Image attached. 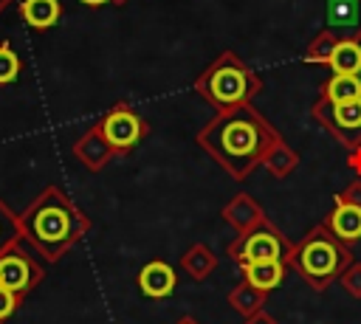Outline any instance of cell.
Listing matches in <instances>:
<instances>
[{
    "mask_svg": "<svg viewBox=\"0 0 361 324\" xmlns=\"http://www.w3.org/2000/svg\"><path fill=\"white\" fill-rule=\"evenodd\" d=\"M355 39H358V45H361V28H358V31H355Z\"/></svg>",
    "mask_w": 361,
    "mask_h": 324,
    "instance_id": "obj_31",
    "label": "cell"
},
{
    "mask_svg": "<svg viewBox=\"0 0 361 324\" xmlns=\"http://www.w3.org/2000/svg\"><path fill=\"white\" fill-rule=\"evenodd\" d=\"M42 279H45V268L28 248H23V239L0 254V285L6 290L25 299Z\"/></svg>",
    "mask_w": 361,
    "mask_h": 324,
    "instance_id": "obj_7",
    "label": "cell"
},
{
    "mask_svg": "<svg viewBox=\"0 0 361 324\" xmlns=\"http://www.w3.org/2000/svg\"><path fill=\"white\" fill-rule=\"evenodd\" d=\"M20 70H23V62H20L17 51L11 48L8 39H0V85H11V82H17Z\"/></svg>",
    "mask_w": 361,
    "mask_h": 324,
    "instance_id": "obj_21",
    "label": "cell"
},
{
    "mask_svg": "<svg viewBox=\"0 0 361 324\" xmlns=\"http://www.w3.org/2000/svg\"><path fill=\"white\" fill-rule=\"evenodd\" d=\"M178 324H197V321H195V318H192V316H183V318H180V321H178Z\"/></svg>",
    "mask_w": 361,
    "mask_h": 324,
    "instance_id": "obj_28",
    "label": "cell"
},
{
    "mask_svg": "<svg viewBox=\"0 0 361 324\" xmlns=\"http://www.w3.org/2000/svg\"><path fill=\"white\" fill-rule=\"evenodd\" d=\"M220 217H223V220H226V223L240 234V231H245V228H251V225L262 223V220H265V211H262V206H259L251 194L240 192V194H234V197L223 206Z\"/></svg>",
    "mask_w": 361,
    "mask_h": 324,
    "instance_id": "obj_12",
    "label": "cell"
},
{
    "mask_svg": "<svg viewBox=\"0 0 361 324\" xmlns=\"http://www.w3.org/2000/svg\"><path fill=\"white\" fill-rule=\"evenodd\" d=\"M296 163H299V152L290 149L285 141H279V144L268 152V158L262 161V166H265L274 177H288V175L296 169Z\"/></svg>",
    "mask_w": 361,
    "mask_h": 324,
    "instance_id": "obj_19",
    "label": "cell"
},
{
    "mask_svg": "<svg viewBox=\"0 0 361 324\" xmlns=\"http://www.w3.org/2000/svg\"><path fill=\"white\" fill-rule=\"evenodd\" d=\"M282 141L276 127L251 104L217 110V116L197 132L200 149H206L223 172L234 180H245L268 152Z\"/></svg>",
    "mask_w": 361,
    "mask_h": 324,
    "instance_id": "obj_1",
    "label": "cell"
},
{
    "mask_svg": "<svg viewBox=\"0 0 361 324\" xmlns=\"http://www.w3.org/2000/svg\"><path fill=\"white\" fill-rule=\"evenodd\" d=\"M336 42H338V37L327 28V31H322L310 45H307V51H305V62H330V54H333V48H336Z\"/></svg>",
    "mask_w": 361,
    "mask_h": 324,
    "instance_id": "obj_22",
    "label": "cell"
},
{
    "mask_svg": "<svg viewBox=\"0 0 361 324\" xmlns=\"http://www.w3.org/2000/svg\"><path fill=\"white\" fill-rule=\"evenodd\" d=\"M110 3H113V6H124L127 0H110Z\"/></svg>",
    "mask_w": 361,
    "mask_h": 324,
    "instance_id": "obj_30",
    "label": "cell"
},
{
    "mask_svg": "<svg viewBox=\"0 0 361 324\" xmlns=\"http://www.w3.org/2000/svg\"><path fill=\"white\" fill-rule=\"evenodd\" d=\"M259 90H262V79L234 51H223L195 79V93L217 110H228V107H237V104H251V99Z\"/></svg>",
    "mask_w": 361,
    "mask_h": 324,
    "instance_id": "obj_4",
    "label": "cell"
},
{
    "mask_svg": "<svg viewBox=\"0 0 361 324\" xmlns=\"http://www.w3.org/2000/svg\"><path fill=\"white\" fill-rule=\"evenodd\" d=\"M243 324H279L271 313H265V310H259V313H254V316H248Z\"/></svg>",
    "mask_w": 361,
    "mask_h": 324,
    "instance_id": "obj_26",
    "label": "cell"
},
{
    "mask_svg": "<svg viewBox=\"0 0 361 324\" xmlns=\"http://www.w3.org/2000/svg\"><path fill=\"white\" fill-rule=\"evenodd\" d=\"M73 155H76V161H79L85 169L102 172V169L116 158V149H113V147L107 144V138L102 135L99 124H93V127H87V130L73 141Z\"/></svg>",
    "mask_w": 361,
    "mask_h": 324,
    "instance_id": "obj_10",
    "label": "cell"
},
{
    "mask_svg": "<svg viewBox=\"0 0 361 324\" xmlns=\"http://www.w3.org/2000/svg\"><path fill=\"white\" fill-rule=\"evenodd\" d=\"M180 268L192 276V279H206V276H212L214 270H217V256H214V251L209 248V245H203V242H195L186 254H183V259H180Z\"/></svg>",
    "mask_w": 361,
    "mask_h": 324,
    "instance_id": "obj_17",
    "label": "cell"
},
{
    "mask_svg": "<svg viewBox=\"0 0 361 324\" xmlns=\"http://www.w3.org/2000/svg\"><path fill=\"white\" fill-rule=\"evenodd\" d=\"M322 223L347 245L361 239V180H353L344 192L336 194V203Z\"/></svg>",
    "mask_w": 361,
    "mask_h": 324,
    "instance_id": "obj_9",
    "label": "cell"
},
{
    "mask_svg": "<svg viewBox=\"0 0 361 324\" xmlns=\"http://www.w3.org/2000/svg\"><path fill=\"white\" fill-rule=\"evenodd\" d=\"M175 285H178L175 268L164 259H152L138 270V290L147 299H166V296H172Z\"/></svg>",
    "mask_w": 361,
    "mask_h": 324,
    "instance_id": "obj_11",
    "label": "cell"
},
{
    "mask_svg": "<svg viewBox=\"0 0 361 324\" xmlns=\"http://www.w3.org/2000/svg\"><path fill=\"white\" fill-rule=\"evenodd\" d=\"M341 287L353 296V299H361V262H350L347 270L338 276Z\"/></svg>",
    "mask_w": 361,
    "mask_h": 324,
    "instance_id": "obj_23",
    "label": "cell"
},
{
    "mask_svg": "<svg viewBox=\"0 0 361 324\" xmlns=\"http://www.w3.org/2000/svg\"><path fill=\"white\" fill-rule=\"evenodd\" d=\"M350 262H355L350 245L341 242L324 223H319L293 245L288 270H296L313 290H327V285L336 282Z\"/></svg>",
    "mask_w": 361,
    "mask_h": 324,
    "instance_id": "obj_3",
    "label": "cell"
},
{
    "mask_svg": "<svg viewBox=\"0 0 361 324\" xmlns=\"http://www.w3.org/2000/svg\"><path fill=\"white\" fill-rule=\"evenodd\" d=\"M310 116L347 149L361 147V99L353 101H327L316 99L310 107Z\"/></svg>",
    "mask_w": 361,
    "mask_h": 324,
    "instance_id": "obj_6",
    "label": "cell"
},
{
    "mask_svg": "<svg viewBox=\"0 0 361 324\" xmlns=\"http://www.w3.org/2000/svg\"><path fill=\"white\" fill-rule=\"evenodd\" d=\"M353 3H355V0H330V17L338 20V25L347 23L350 14H353Z\"/></svg>",
    "mask_w": 361,
    "mask_h": 324,
    "instance_id": "obj_25",
    "label": "cell"
},
{
    "mask_svg": "<svg viewBox=\"0 0 361 324\" xmlns=\"http://www.w3.org/2000/svg\"><path fill=\"white\" fill-rule=\"evenodd\" d=\"M20 17L28 28L34 31H48L59 23L62 17V3L59 0H23L20 3Z\"/></svg>",
    "mask_w": 361,
    "mask_h": 324,
    "instance_id": "obj_14",
    "label": "cell"
},
{
    "mask_svg": "<svg viewBox=\"0 0 361 324\" xmlns=\"http://www.w3.org/2000/svg\"><path fill=\"white\" fill-rule=\"evenodd\" d=\"M20 304H23V299L0 285V324H6V321L20 310Z\"/></svg>",
    "mask_w": 361,
    "mask_h": 324,
    "instance_id": "obj_24",
    "label": "cell"
},
{
    "mask_svg": "<svg viewBox=\"0 0 361 324\" xmlns=\"http://www.w3.org/2000/svg\"><path fill=\"white\" fill-rule=\"evenodd\" d=\"M319 96L327 99V101H353V99H361V73H333L322 85Z\"/></svg>",
    "mask_w": 361,
    "mask_h": 324,
    "instance_id": "obj_16",
    "label": "cell"
},
{
    "mask_svg": "<svg viewBox=\"0 0 361 324\" xmlns=\"http://www.w3.org/2000/svg\"><path fill=\"white\" fill-rule=\"evenodd\" d=\"M96 124H99L102 135L107 138V144L116 149V155H127V152L135 149V147L144 141V135L149 132L147 121H144L127 101L113 104Z\"/></svg>",
    "mask_w": 361,
    "mask_h": 324,
    "instance_id": "obj_8",
    "label": "cell"
},
{
    "mask_svg": "<svg viewBox=\"0 0 361 324\" xmlns=\"http://www.w3.org/2000/svg\"><path fill=\"white\" fill-rule=\"evenodd\" d=\"M293 251V242L265 217L262 223L240 231L231 242H228V256L240 265H248V262H271V259H279L288 265V256Z\"/></svg>",
    "mask_w": 361,
    "mask_h": 324,
    "instance_id": "obj_5",
    "label": "cell"
},
{
    "mask_svg": "<svg viewBox=\"0 0 361 324\" xmlns=\"http://www.w3.org/2000/svg\"><path fill=\"white\" fill-rule=\"evenodd\" d=\"M23 239V231H20V214L11 211L3 200H0V254L6 248H11L14 242Z\"/></svg>",
    "mask_w": 361,
    "mask_h": 324,
    "instance_id": "obj_20",
    "label": "cell"
},
{
    "mask_svg": "<svg viewBox=\"0 0 361 324\" xmlns=\"http://www.w3.org/2000/svg\"><path fill=\"white\" fill-rule=\"evenodd\" d=\"M327 68L333 73H361V45L355 37H341L330 54Z\"/></svg>",
    "mask_w": 361,
    "mask_h": 324,
    "instance_id": "obj_15",
    "label": "cell"
},
{
    "mask_svg": "<svg viewBox=\"0 0 361 324\" xmlns=\"http://www.w3.org/2000/svg\"><path fill=\"white\" fill-rule=\"evenodd\" d=\"M85 6H90V8H99V6H104V3H110V0H82Z\"/></svg>",
    "mask_w": 361,
    "mask_h": 324,
    "instance_id": "obj_27",
    "label": "cell"
},
{
    "mask_svg": "<svg viewBox=\"0 0 361 324\" xmlns=\"http://www.w3.org/2000/svg\"><path fill=\"white\" fill-rule=\"evenodd\" d=\"M8 3H11V0H0V14L6 11V6H8Z\"/></svg>",
    "mask_w": 361,
    "mask_h": 324,
    "instance_id": "obj_29",
    "label": "cell"
},
{
    "mask_svg": "<svg viewBox=\"0 0 361 324\" xmlns=\"http://www.w3.org/2000/svg\"><path fill=\"white\" fill-rule=\"evenodd\" d=\"M90 228L87 214L59 189L45 186L23 211H20V231L23 242L45 262L62 259Z\"/></svg>",
    "mask_w": 361,
    "mask_h": 324,
    "instance_id": "obj_2",
    "label": "cell"
},
{
    "mask_svg": "<svg viewBox=\"0 0 361 324\" xmlns=\"http://www.w3.org/2000/svg\"><path fill=\"white\" fill-rule=\"evenodd\" d=\"M240 268H243V279L251 287L262 290V293H271L274 287H279L282 279H285V273H288V265L279 262V259H271V262H248V265H240Z\"/></svg>",
    "mask_w": 361,
    "mask_h": 324,
    "instance_id": "obj_13",
    "label": "cell"
},
{
    "mask_svg": "<svg viewBox=\"0 0 361 324\" xmlns=\"http://www.w3.org/2000/svg\"><path fill=\"white\" fill-rule=\"evenodd\" d=\"M265 299H268V293H262V290L251 287L245 279H240V282L231 287V293H228V304H231L243 318H248V316L259 313V310L265 307Z\"/></svg>",
    "mask_w": 361,
    "mask_h": 324,
    "instance_id": "obj_18",
    "label": "cell"
}]
</instances>
